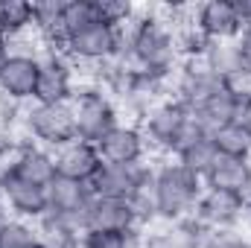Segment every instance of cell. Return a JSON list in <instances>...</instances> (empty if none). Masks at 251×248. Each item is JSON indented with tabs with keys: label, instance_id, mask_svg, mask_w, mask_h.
I'll return each mask as SVG.
<instances>
[{
	"label": "cell",
	"instance_id": "obj_32",
	"mask_svg": "<svg viewBox=\"0 0 251 248\" xmlns=\"http://www.w3.org/2000/svg\"><path fill=\"white\" fill-rule=\"evenodd\" d=\"M3 216H9V210H6V204H3V196H0V219Z\"/></svg>",
	"mask_w": 251,
	"mask_h": 248
},
{
	"label": "cell",
	"instance_id": "obj_15",
	"mask_svg": "<svg viewBox=\"0 0 251 248\" xmlns=\"http://www.w3.org/2000/svg\"><path fill=\"white\" fill-rule=\"evenodd\" d=\"M91 201H94V190H91L88 181H73V178L56 175L47 184V213L64 216L76 225L82 222Z\"/></svg>",
	"mask_w": 251,
	"mask_h": 248
},
{
	"label": "cell",
	"instance_id": "obj_4",
	"mask_svg": "<svg viewBox=\"0 0 251 248\" xmlns=\"http://www.w3.org/2000/svg\"><path fill=\"white\" fill-rule=\"evenodd\" d=\"M24 137L44 146V149H62L64 143L76 140V117L70 102H29L21 114Z\"/></svg>",
	"mask_w": 251,
	"mask_h": 248
},
{
	"label": "cell",
	"instance_id": "obj_28",
	"mask_svg": "<svg viewBox=\"0 0 251 248\" xmlns=\"http://www.w3.org/2000/svg\"><path fill=\"white\" fill-rule=\"evenodd\" d=\"M0 248H38L32 222H24V219H12L9 216L6 225L0 228Z\"/></svg>",
	"mask_w": 251,
	"mask_h": 248
},
{
	"label": "cell",
	"instance_id": "obj_13",
	"mask_svg": "<svg viewBox=\"0 0 251 248\" xmlns=\"http://www.w3.org/2000/svg\"><path fill=\"white\" fill-rule=\"evenodd\" d=\"M38 64H41V56L12 53L9 64L0 73V94L18 105H29L38 85Z\"/></svg>",
	"mask_w": 251,
	"mask_h": 248
},
{
	"label": "cell",
	"instance_id": "obj_1",
	"mask_svg": "<svg viewBox=\"0 0 251 248\" xmlns=\"http://www.w3.org/2000/svg\"><path fill=\"white\" fill-rule=\"evenodd\" d=\"M123 59L134 70L173 76L181 67V53L170 26V6H146L126 29Z\"/></svg>",
	"mask_w": 251,
	"mask_h": 248
},
{
	"label": "cell",
	"instance_id": "obj_21",
	"mask_svg": "<svg viewBox=\"0 0 251 248\" xmlns=\"http://www.w3.org/2000/svg\"><path fill=\"white\" fill-rule=\"evenodd\" d=\"M216 158H219V152H216L210 134H193L187 143H181L178 152L173 155V161L181 164L196 178H201V184H204V175L210 173V167L216 164Z\"/></svg>",
	"mask_w": 251,
	"mask_h": 248
},
{
	"label": "cell",
	"instance_id": "obj_2",
	"mask_svg": "<svg viewBox=\"0 0 251 248\" xmlns=\"http://www.w3.org/2000/svg\"><path fill=\"white\" fill-rule=\"evenodd\" d=\"M155 216L158 222H181L190 219L196 210V201L201 196V178L187 173L173 158H164L155 164Z\"/></svg>",
	"mask_w": 251,
	"mask_h": 248
},
{
	"label": "cell",
	"instance_id": "obj_10",
	"mask_svg": "<svg viewBox=\"0 0 251 248\" xmlns=\"http://www.w3.org/2000/svg\"><path fill=\"white\" fill-rule=\"evenodd\" d=\"M97 152L102 164H143L149 155V146L134 120H120L97 143Z\"/></svg>",
	"mask_w": 251,
	"mask_h": 248
},
{
	"label": "cell",
	"instance_id": "obj_7",
	"mask_svg": "<svg viewBox=\"0 0 251 248\" xmlns=\"http://www.w3.org/2000/svg\"><path fill=\"white\" fill-rule=\"evenodd\" d=\"M76 64L64 56L62 50H44L38 64V85L32 102H70L79 91Z\"/></svg>",
	"mask_w": 251,
	"mask_h": 248
},
{
	"label": "cell",
	"instance_id": "obj_25",
	"mask_svg": "<svg viewBox=\"0 0 251 248\" xmlns=\"http://www.w3.org/2000/svg\"><path fill=\"white\" fill-rule=\"evenodd\" d=\"M146 228L131 231H82L79 248H143Z\"/></svg>",
	"mask_w": 251,
	"mask_h": 248
},
{
	"label": "cell",
	"instance_id": "obj_16",
	"mask_svg": "<svg viewBox=\"0 0 251 248\" xmlns=\"http://www.w3.org/2000/svg\"><path fill=\"white\" fill-rule=\"evenodd\" d=\"M79 228L82 231H131V228H140V222H137V213H134L131 201L94 196V201L88 204V210L79 222Z\"/></svg>",
	"mask_w": 251,
	"mask_h": 248
},
{
	"label": "cell",
	"instance_id": "obj_22",
	"mask_svg": "<svg viewBox=\"0 0 251 248\" xmlns=\"http://www.w3.org/2000/svg\"><path fill=\"white\" fill-rule=\"evenodd\" d=\"M213 146L219 155H228V158H251V123L243 120H231V123L219 125L213 134H210Z\"/></svg>",
	"mask_w": 251,
	"mask_h": 248
},
{
	"label": "cell",
	"instance_id": "obj_29",
	"mask_svg": "<svg viewBox=\"0 0 251 248\" xmlns=\"http://www.w3.org/2000/svg\"><path fill=\"white\" fill-rule=\"evenodd\" d=\"M234 44H237V50H240L243 64H251V24H243V29H240V35L234 38Z\"/></svg>",
	"mask_w": 251,
	"mask_h": 248
},
{
	"label": "cell",
	"instance_id": "obj_3",
	"mask_svg": "<svg viewBox=\"0 0 251 248\" xmlns=\"http://www.w3.org/2000/svg\"><path fill=\"white\" fill-rule=\"evenodd\" d=\"M137 125H140V131L146 137L149 152H158L164 158H173L178 152V146L187 143L193 134H204V131H199V125L193 120L190 108H184L173 97H167L158 105H152L137 120Z\"/></svg>",
	"mask_w": 251,
	"mask_h": 248
},
{
	"label": "cell",
	"instance_id": "obj_19",
	"mask_svg": "<svg viewBox=\"0 0 251 248\" xmlns=\"http://www.w3.org/2000/svg\"><path fill=\"white\" fill-rule=\"evenodd\" d=\"M204 187L246 196V190L251 187V158H228V155H219L216 164L210 167V173L204 175Z\"/></svg>",
	"mask_w": 251,
	"mask_h": 248
},
{
	"label": "cell",
	"instance_id": "obj_31",
	"mask_svg": "<svg viewBox=\"0 0 251 248\" xmlns=\"http://www.w3.org/2000/svg\"><path fill=\"white\" fill-rule=\"evenodd\" d=\"M246 222H251V187L246 190Z\"/></svg>",
	"mask_w": 251,
	"mask_h": 248
},
{
	"label": "cell",
	"instance_id": "obj_11",
	"mask_svg": "<svg viewBox=\"0 0 251 248\" xmlns=\"http://www.w3.org/2000/svg\"><path fill=\"white\" fill-rule=\"evenodd\" d=\"M219 91V79L199 62H181V67L173 73V99H178L184 108L196 111Z\"/></svg>",
	"mask_w": 251,
	"mask_h": 248
},
{
	"label": "cell",
	"instance_id": "obj_23",
	"mask_svg": "<svg viewBox=\"0 0 251 248\" xmlns=\"http://www.w3.org/2000/svg\"><path fill=\"white\" fill-rule=\"evenodd\" d=\"M32 32V3L26 0H0V35L15 41Z\"/></svg>",
	"mask_w": 251,
	"mask_h": 248
},
{
	"label": "cell",
	"instance_id": "obj_8",
	"mask_svg": "<svg viewBox=\"0 0 251 248\" xmlns=\"http://www.w3.org/2000/svg\"><path fill=\"white\" fill-rule=\"evenodd\" d=\"M193 219L207 231H237L246 222V196L204 187L196 201Z\"/></svg>",
	"mask_w": 251,
	"mask_h": 248
},
{
	"label": "cell",
	"instance_id": "obj_18",
	"mask_svg": "<svg viewBox=\"0 0 251 248\" xmlns=\"http://www.w3.org/2000/svg\"><path fill=\"white\" fill-rule=\"evenodd\" d=\"M53 155H56V175L73 178V181H88L91 184V178L102 167V158H100L97 146L88 143V140H79V137L64 143Z\"/></svg>",
	"mask_w": 251,
	"mask_h": 248
},
{
	"label": "cell",
	"instance_id": "obj_30",
	"mask_svg": "<svg viewBox=\"0 0 251 248\" xmlns=\"http://www.w3.org/2000/svg\"><path fill=\"white\" fill-rule=\"evenodd\" d=\"M12 53H15V50H12V41L0 35V73H3V67L9 64V59H12Z\"/></svg>",
	"mask_w": 251,
	"mask_h": 248
},
{
	"label": "cell",
	"instance_id": "obj_9",
	"mask_svg": "<svg viewBox=\"0 0 251 248\" xmlns=\"http://www.w3.org/2000/svg\"><path fill=\"white\" fill-rule=\"evenodd\" d=\"M0 196H3V204H6L12 219L35 222L47 213V187L24 181L12 170L0 173Z\"/></svg>",
	"mask_w": 251,
	"mask_h": 248
},
{
	"label": "cell",
	"instance_id": "obj_24",
	"mask_svg": "<svg viewBox=\"0 0 251 248\" xmlns=\"http://www.w3.org/2000/svg\"><path fill=\"white\" fill-rule=\"evenodd\" d=\"M100 15H97V0H64L62 9V26H59V44L64 38L76 35L79 29L97 24ZM59 50V47H56Z\"/></svg>",
	"mask_w": 251,
	"mask_h": 248
},
{
	"label": "cell",
	"instance_id": "obj_27",
	"mask_svg": "<svg viewBox=\"0 0 251 248\" xmlns=\"http://www.w3.org/2000/svg\"><path fill=\"white\" fill-rule=\"evenodd\" d=\"M137 6L128 3V0H97V15L102 24L108 26H117V29H128L137 18Z\"/></svg>",
	"mask_w": 251,
	"mask_h": 248
},
{
	"label": "cell",
	"instance_id": "obj_5",
	"mask_svg": "<svg viewBox=\"0 0 251 248\" xmlns=\"http://www.w3.org/2000/svg\"><path fill=\"white\" fill-rule=\"evenodd\" d=\"M70 108H73V117H76V137L88 140L94 146L120 123L117 102L94 82L79 85V91L70 99Z\"/></svg>",
	"mask_w": 251,
	"mask_h": 248
},
{
	"label": "cell",
	"instance_id": "obj_20",
	"mask_svg": "<svg viewBox=\"0 0 251 248\" xmlns=\"http://www.w3.org/2000/svg\"><path fill=\"white\" fill-rule=\"evenodd\" d=\"M32 228H35L38 248H79L82 240V228L56 213H44L41 219L32 222Z\"/></svg>",
	"mask_w": 251,
	"mask_h": 248
},
{
	"label": "cell",
	"instance_id": "obj_17",
	"mask_svg": "<svg viewBox=\"0 0 251 248\" xmlns=\"http://www.w3.org/2000/svg\"><path fill=\"white\" fill-rule=\"evenodd\" d=\"M146 173H149L146 161L143 164H102L100 173L91 178V190H94V196H102V198H126L128 201Z\"/></svg>",
	"mask_w": 251,
	"mask_h": 248
},
{
	"label": "cell",
	"instance_id": "obj_6",
	"mask_svg": "<svg viewBox=\"0 0 251 248\" xmlns=\"http://www.w3.org/2000/svg\"><path fill=\"white\" fill-rule=\"evenodd\" d=\"M64 56L73 64H91V67H102V64L114 62V59H123L126 50V29L117 26H108L102 21L79 29L76 35L64 38L59 44Z\"/></svg>",
	"mask_w": 251,
	"mask_h": 248
},
{
	"label": "cell",
	"instance_id": "obj_26",
	"mask_svg": "<svg viewBox=\"0 0 251 248\" xmlns=\"http://www.w3.org/2000/svg\"><path fill=\"white\" fill-rule=\"evenodd\" d=\"M199 62L204 64L216 79H222L225 73H231L234 67H240L243 59H240V50H237L234 41H207V47H204V53H201Z\"/></svg>",
	"mask_w": 251,
	"mask_h": 248
},
{
	"label": "cell",
	"instance_id": "obj_14",
	"mask_svg": "<svg viewBox=\"0 0 251 248\" xmlns=\"http://www.w3.org/2000/svg\"><path fill=\"white\" fill-rule=\"evenodd\" d=\"M6 170H12V173H15L18 178H24V181L47 187L56 178V155H53V149H44V146H38V143L21 137Z\"/></svg>",
	"mask_w": 251,
	"mask_h": 248
},
{
	"label": "cell",
	"instance_id": "obj_12",
	"mask_svg": "<svg viewBox=\"0 0 251 248\" xmlns=\"http://www.w3.org/2000/svg\"><path fill=\"white\" fill-rule=\"evenodd\" d=\"M193 24L207 41H234L243 29L234 0H204L193 6Z\"/></svg>",
	"mask_w": 251,
	"mask_h": 248
},
{
	"label": "cell",
	"instance_id": "obj_33",
	"mask_svg": "<svg viewBox=\"0 0 251 248\" xmlns=\"http://www.w3.org/2000/svg\"><path fill=\"white\" fill-rule=\"evenodd\" d=\"M6 219H9V216H3V219H0V228H3V225H6Z\"/></svg>",
	"mask_w": 251,
	"mask_h": 248
}]
</instances>
